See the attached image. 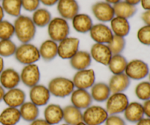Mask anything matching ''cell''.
<instances>
[{
	"instance_id": "6da1fadb",
	"label": "cell",
	"mask_w": 150,
	"mask_h": 125,
	"mask_svg": "<svg viewBox=\"0 0 150 125\" xmlns=\"http://www.w3.org/2000/svg\"><path fill=\"white\" fill-rule=\"evenodd\" d=\"M15 35L21 43H28L32 41L36 35V26L32 18L21 15L16 18L14 23Z\"/></svg>"
},
{
	"instance_id": "7a4b0ae2",
	"label": "cell",
	"mask_w": 150,
	"mask_h": 125,
	"mask_svg": "<svg viewBox=\"0 0 150 125\" xmlns=\"http://www.w3.org/2000/svg\"><path fill=\"white\" fill-rule=\"evenodd\" d=\"M47 87L51 95L58 98H65L70 96L75 89L72 79L63 76H57L51 79Z\"/></svg>"
},
{
	"instance_id": "3957f363",
	"label": "cell",
	"mask_w": 150,
	"mask_h": 125,
	"mask_svg": "<svg viewBox=\"0 0 150 125\" xmlns=\"http://www.w3.org/2000/svg\"><path fill=\"white\" fill-rule=\"evenodd\" d=\"M14 56L16 61L23 66L36 64L40 59L39 48L30 42L21 43L17 46Z\"/></svg>"
},
{
	"instance_id": "277c9868",
	"label": "cell",
	"mask_w": 150,
	"mask_h": 125,
	"mask_svg": "<svg viewBox=\"0 0 150 125\" xmlns=\"http://www.w3.org/2000/svg\"><path fill=\"white\" fill-rule=\"evenodd\" d=\"M70 32L68 22L61 17L54 18L48 25V34L50 39L57 43L69 37Z\"/></svg>"
},
{
	"instance_id": "5b68a950",
	"label": "cell",
	"mask_w": 150,
	"mask_h": 125,
	"mask_svg": "<svg viewBox=\"0 0 150 125\" xmlns=\"http://www.w3.org/2000/svg\"><path fill=\"white\" fill-rule=\"evenodd\" d=\"M149 71V67L146 61L134 59L127 62L125 73L130 80L142 81L148 77Z\"/></svg>"
},
{
	"instance_id": "8992f818",
	"label": "cell",
	"mask_w": 150,
	"mask_h": 125,
	"mask_svg": "<svg viewBox=\"0 0 150 125\" xmlns=\"http://www.w3.org/2000/svg\"><path fill=\"white\" fill-rule=\"evenodd\" d=\"M129 103L128 97L124 92L111 93L105 101V108L108 115H120L123 114Z\"/></svg>"
},
{
	"instance_id": "52a82bcc",
	"label": "cell",
	"mask_w": 150,
	"mask_h": 125,
	"mask_svg": "<svg viewBox=\"0 0 150 125\" xmlns=\"http://www.w3.org/2000/svg\"><path fill=\"white\" fill-rule=\"evenodd\" d=\"M108 116L104 107L92 105L83 110V121L87 125H102Z\"/></svg>"
},
{
	"instance_id": "ba28073f",
	"label": "cell",
	"mask_w": 150,
	"mask_h": 125,
	"mask_svg": "<svg viewBox=\"0 0 150 125\" xmlns=\"http://www.w3.org/2000/svg\"><path fill=\"white\" fill-rule=\"evenodd\" d=\"M80 40L74 37H67L58 42V56L62 59L70 60L79 51Z\"/></svg>"
},
{
	"instance_id": "9c48e42d",
	"label": "cell",
	"mask_w": 150,
	"mask_h": 125,
	"mask_svg": "<svg viewBox=\"0 0 150 125\" xmlns=\"http://www.w3.org/2000/svg\"><path fill=\"white\" fill-rule=\"evenodd\" d=\"M21 82L28 88H32L39 84L41 73L38 64H32L23 66L20 73Z\"/></svg>"
},
{
	"instance_id": "30bf717a",
	"label": "cell",
	"mask_w": 150,
	"mask_h": 125,
	"mask_svg": "<svg viewBox=\"0 0 150 125\" xmlns=\"http://www.w3.org/2000/svg\"><path fill=\"white\" fill-rule=\"evenodd\" d=\"M96 76L93 69H86V70L76 71L73 76L72 81L74 84L75 89H91L95 83Z\"/></svg>"
},
{
	"instance_id": "8fae6325",
	"label": "cell",
	"mask_w": 150,
	"mask_h": 125,
	"mask_svg": "<svg viewBox=\"0 0 150 125\" xmlns=\"http://www.w3.org/2000/svg\"><path fill=\"white\" fill-rule=\"evenodd\" d=\"M90 37L95 43L108 44L114 37L111 28L103 23L94 24L89 31Z\"/></svg>"
},
{
	"instance_id": "7c38bea8",
	"label": "cell",
	"mask_w": 150,
	"mask_h": 125,
	"mask_svg": "<svg viewBox=\"0 0 150 125\" xmlns=\"http://www.w3.org/2000/svg\"><path fill=\"white\" fill-rule=\"evenodd\" d=\"M92 12L97 20L103 23L110 22L115 16L112 4L105 1L95 3L92 6Z\"/></svg>"
},
{
	"instance_id": "4fadbf2b",
	"label": "cell",
	"mask_w": 150,
	"mask_h": 125,
	"mask_svg": "<svg viewBox=\"0 0 150 125\" xmlns=\"http://www.w3.org/2000/svg\"><path fill=\"white\" fill-rule=\"evenodd\" d=\"M51 93L48 87L42 84H38L30 88L29 93L30 102L38 107L45 106L51 98Z\"/></svg>"
},
{
	"instance_id": "5bb4252c",
	"label": "cell",
	"mask_w": 150,
	"mask_h": 125,
	"mask_svg": "<svg viewBox=\"0 0 150 125\" xmlns=\"http://www.w3.org/2000/svg\"><path fill=\"white\" fill-rule=\"evenodd\" d=\"M89 54L92 60L104 66H108L113 55L108 45L102 43L93 44Z\"/></svg>"
},
{
	"instance_id": "9a60e30c",
	"label": "cell",
	"mask_w": 150,
	"mask_h": 125,
	"mask_svg": "<svg viewBox=\"0 0 150 125\" xmlns=\"http://www.w3.org/2000/svg\"><path fill=\"white\" fill-rule=\"evenodd\" d=\"M57 11L60 17L65 20H72L79 13L80 7L76 0H59Z\"/></svg>"
},
{
	"instance_id": "2e32d148",
	"label": "cell",
	"mask_w": 150,
	"mask_h": 125,
	"mask_svg": "<svg viewBox=\"0 0 150 125\" xmlns=\"http://www.w3.org/2000/svg\"><path fill=\"white\" fill-rule=\"evenodd\" d=\"M70 102L71 105L83 111L92 105L93 100L88 90L75 89L70 95Z\"/></svg>"
},
{
	"instance_id": "e0dca14e",
	"label": "cell",
	"mask_w": 150,
	"mask_h": 125,
	"mask_svg": "<svg viewBox=\"0 0 150 125\" xmlns=\"http://www.w3.org/2000/svg\"><path fill=\"white\" fill-rule=\"evenodd\" d=\"M26 95L24 91L17 87L5 92L3 102L7 107L19 108L26 102Z\"/></svg>"
},
{
	"instance_id": "ac0fdd59",
	"label": "cell",
	"mask_w": 150,
	"mask_h": 125,
	"mask_svg": "<svg viewBox=\"0 0 150 125\" xmlns=\"http://www.w3.org/2000/svg\"><path fill=\"white\" fill-rule=\"evenodd\" d=\"M20 83V73L15 69H4L0 74V85L4 89L9 90L17 88Z\"/></svg>"
},
{
	"instance_id": "d6986e66",
	"label": "cell",
	"mask_w": 150,
	"mask_h": 125,
	"mask_svg": "<svg viewBox=\"0 0 150 125\" xmlns=\"http://www.w3.org/2000/svg\"><path fill=\"white\" fill-rule=\"evenodd\" d=\"M125 120L130 123L136 124L144 117L143 105L139 102H131L123 112Z\"/></svg>"
},
{
	"instance_id": "ffe728a7",
	"label": "cell",
	"mask_w": 150,
	"mask_h": 125,
	"mask_svg": "<svg viewBox=\"0 0 150 125\" xmlns=\"http://www.w3.org/2000/svg\"><path fill=\"white\" fill-rule=\"evenodd\" d=\"M44 119L51 125H57L63 121V108L55 103L48 104L43 111Z\"/></svg>"
},
{
	"instance_id": "44dd1931",
	"label": "cell",
	"mask_w": 150,
	"mask_h": 125,
	"mask_svg": "<svg viewBox=\"0 0 150 125\" xmlns=\"http://www.w3.org/2000/svg\"><path fill=\"white\" fill-rule=\"evenodd\" d=\"M131 83V80L125 75L122 73L118 75H113L108 81V85L111 93H121L125 92Z\"/></svg>"
},
{
	"instance_id": "7402d4cb",
	"label": "cell",
	"mask_w": 150,
	"mask_h": 125,
	"mask_svg": "<svg viewBox=\"0 0 150 125\" xmlns=\"http://www.w3.org/2000/svg\"><path fill=\"white\" fill-rule=\"evenodd\" d=\"M92 57L89 52L79 51L70 59V64L73 70L76 71L89 69L92 64Z\"/></svg>"
},
{
	"instance_id": "603a6c76",
	"label": "cell",
	"mask_w": 150,
	"mask_h": 125,
	"mask_svg": "<svg viewBox=\"0 0 150 125\" xmlns=\"http://www.w3.org/2000/svg\"><path fill=\"white\" fill-rule=\"evenodd\" d=\"M38 48L40 59L45 61H51L58 56V43L52 40L43 41Z\"/></svg>"
},
{
	"instance_id": "cb8c5ba5",
	"label": "cell",
	"mask_w": 150,
	"mask_h": 125,
	"mask_svg": "<svg viewBox=\"0 0 150 125\" xmlns=\"http://www.w3.org/2000/svg\"><path fill=\"white\" fill-rule=\"evenodd\" d=\"M71 20L73 29L81 34L89 32L94 25L92 18L85 13H79Z\"/></svg>"
},
{
	"instance_id": "d4e9b609",
	"label": "cell",
	"mask_w": 150,
	"mask_h": 125,
	"mask_svg": "<svg viewBox=\"0 0 150 125\" xmlns=\"http://www.w3.org/2000/svg\"><path fill=\"white\" fill-rule=\"evenodd\" d=\"M90 95L93 101L97 102H104L108 100L111 92L108 83L104 82H95L91 87Z\"/></svg>"
},
{
	"instance_id": "484cf974",
	"label": "cell",
	"mask_w": 150,
	"mask_h": 125,
	"mask_svg": "<svg viewBox=\"0 0 150 125\" xmlns=\"http://www.w3.org/2000/svg\"><path fill=\"white\" fill-rule=\"evenodd\" d=\"M110 23H111L110 28L114 35L125 37L130 33V24L127 19L118 17V16H114Z\"/></svg>"
},
{
	"instance_id": "4316f807",
	"label": "cell",
	"mask_w": 150,
	"mask_h": 125,
	"mask_svg": "<svg viewBox=\"0 0 150 125\" xmlns=\"http://www.w3.org/2000/svg\"><path fill=\"white\" fill-rule=\"evenodd\" d=\"M63 121L68 125H76L83 121V111L73 105L63 108Z\"/></svg>"
},
{
	"instance_id": "83f0119b",
	"label": "cell",
	"mask_w": 150,
	"mask_h": 125,
	"mask_svg": "<svg viewBox=\"0 0 150 125\" xmlns=\"http://www.w3.org/2000/svg\"><path fill=\"white\" fill-rule=\"evenodd\" d=\"M19 111H20L21 119L29 123L38 119L40 115L39 107L30 101L29 102L26 101L19 108Z\"/></svg>"
},
{
	"instance_id": "f1b7e54d",
	"label": "cell",
	"mask_w": 150,
	"mask_h": 125,
	"mask_svg": "<svg viewBox=\"0 0 150 125\" xmlns=\"http://www.w3.org/2000/svg\"><path fill=\"white\" fill-rule=\"evenodd\" d=\"M21 119L19 108L7 107L0 113V124L16 125Z\"/></svg>"
},
{
	"instance_id": "f546056e",
	"label": "cell",
	"mask_w": 150,
	"mask_h": 125,
	"mask_svg": "<svg viewBox=\"0 0 150 125\" xmlns=\"http://www.w3.org/2000/svg\"><path fill=\"white\" fill-rule=\"evenodd\" d=\"M113 7H114L115 16L124 18L127 20L133 17L137 13L136 6L129 4L124 0H122L117 4H114Z\"/></svg>"
},
{
	"instance_id": "4dcf8cb0",
	"label": "cell",
	"mask_w": 150,
	"mask_h": 125,
	"mask_svg": "<svg viewBox=\"0 0 150 125\" xmlns=\"http://www.w3.org/2000/svg\"><path fill=\"white\" fill-rule=\"evenodd\" d=\"M128 61L122 54L112 55L108 66L109 71L113 75H118L125 73Z\"/></svg>"
},
{
	"instance_id": "1f68e13d",
	"label": "cell",
	"mask_w": 150,
	"mask_h": 125,
	"mask_svg": "<svg viewBox=\"0 0 150 125\" xmlns=\"http://www.w3.org/2000/svg\"><path fill=\"white\" fill-rule=\"evenodd\" d=\"M52 19L51 13L45 8H38L33 12L32 20L36 27L43 28L48 26V23Z\"/></svg>"
},
{
	"instance_id": "d6a6232c",
	"label": "cell",
	"mask_w": 150,
	"mask_h": 125,
	"mask_svg": "<svg viewBox=\"0 0 150 125\" xmlns=\"http://www.w3.org/2000/svg\"><path fill=\"white\" fill-rule=\"evenodd\" d=\"M1 7L4 13L13 17L21 16L22 9L21 0H1Z\"/></svg>"
},
{
	"instance_id": "836d02e7",
	"label": "cell",
	"mask_w": 150,
	"mask_h": 125,
	"mask_svg": "<svg viewBox=\"0 0 150 125\" xmlns=\"http://www.w3.org/2000/svg\"><path fill=\"white\" fill-rule=\"evenodd\" d=\"M135 95L141 101L150 100V83L149 81H142L135 87Z\"/></svg>"
},
{
	"instance_id": "e575fe53",
	"label": "cell",
	"mask_w": 150,
	"mask_h": 125,
	"mask_svg": "<svg viewBox=\"0 0 150 125\" xmlns=\"http://www.w3.org/2000/svg\"><path fill=\"white\" fill-rule=\"evenodd\" d=\"M113 55L122 54L126 46L125 38L122 37L114 35L112 40L109 43L107 44Z\"/></svg>"
},
{
	"instance_id": "d590c367",
	"label": "cell",
	"mask_w": 150,
	"mask_h": 125,
	"mask_svg": "<svg viewBox=\"0 0 150 125\" xmlns=\"http://www.w3.org/2000/svg\"><path fill=\"white\" fill-rule=\"evenodd\" d=\"M17 45L11 40H0V56L7 58L15 55Z\"/></svg>"
},
{
	"instance_id": "8d00e7d4",
	"label": "cell",
	"mask_w": 150,
	"mask_h": 125,
	"mask_svg": "<svg viewBox=\"0 0 150 125\" xmlns=\"http://www.w3.org/2000/svg\"><path fill=\"white\" fill-rule=\"evenodd\" d=\"M15 35V28L13 23L6 20L0 21V40H11Z\"/></svg>"
},
{
	"instance_id": "74e56055",
	"label": "cell",
	"mask_w": 150,
	"mask_h": 125,
	"mask_svg": "<svg viewBox=\"0 0 150 125\" xmlns=\"http://www.w3.org/2000/svg\"><path fill=\"white\" fill-rule=\"evenodd\" d=\"M137 39L142 45L150 46V26L144 25L138 30Z\"/></svg>"
},
{
	"instance_id": "f35d334b",
	"label": "cell",
	"mask_w": 150,
	"mask_h": 125,
	"mask_svg": "<svg viewBox=\"0 0 150 125\" xmlns=\"http://www.w3.org/2000/svg\"><path fill=\"white\" fill-rule=\"evenodd\" d=\"M22 8L28 12H35L40 8V0H21Z\"/></svg>"
},
{
	"instance_id": "ab89813d",
	"label": "cell",
	"mask_w": 150,
	"mask_h": 125,
	"mask_svg": "<svg viewBox=\"0 0 150 125\" xmlns=\"http://www.w3.org/2000/svg\"><path fill=\"white\" fill-rule=\"evenodd\" d=\"M104 124L105 125H127L125 119L120 115H109Z\"/></svg>"
},
{
	"instance_id": "60d3db41",
	"label": "cell",
	"mask_w": 150,
	"mask_h": 125,
	"mask_svg": "<svg viewBox=\"0 0 150 125\" xmlns=\"http://www.w3.org/2000/svg\"><path fill=\"white\" fill-rule=\"evenodd\" d=\"M143 105L144 113V117L150 118V100L144 101V103L142 104Z\"/></svg>"
},
{
	"instance_id": "b9f144b4",
	"label": "cell",
	"mask_w": 150,
	"mask_h": 125,
	"mask_svg": "<svg viewBox=\"0 0 150 125\" xmlns=\"http://www.w3.org/2000/svg\"><path fill=\"white\" fill-rule=\"evenodd\" d=\"M142 19L145 25L150 26V10H145L142 14Z\"/></svg>"
},
{
	"instance_id": "7bdbcfd3",
	"label": "cell",
	"mask_w": 150,
	"mask_h": 125,
	"mask_svg": "<svg viewBox=\"0 0 150 125\" xmlns=\"http://www.w3.org/2000/svg\"><path fill=\"white\" fill-rule=\"evenodd\" d=\"M29 125H51L49 123L47 122L44 119H37L35 121L29 123Z\"/></svg>"
},
{
	"instance_id": "ee69618b",
	"label": "cell",
	"mask_w": 150,
	"mask_h": 125,
	"mask_svg": "<svg viewBox=\"0 0 150 125\" xmlns=\"http://www.w3.org/2000/svg\"><path fill=\"white\" fill-rule=\"evenodd\" d=\"M40 1L43 5L47 6V7H52V6L57 4L59 0H40Z\"/></svg>"
},
{
	"instance_id": "f6af8a7d",
	"label": "cell",
	"mask_w": 150,
	"mask_h": 125,
	"mask_svg": "<svg viewBox=\"0 0 150 125\" xmlns=\"http://www.w3.org/2000/svg\"><path fill=\"white\" fill-rule=\"evenodd\" d=\"M140 4L144 10H150V0H141Z\"/></svg>"
},
{
	"instance_id": "bcb514c9",
	"label": "cell",
	"mask_w": 150,
	"mask_h": 125,
	"mask_svg": "<svg viewBox=\"0 0 150 125\" xmlns=\"http://www.w3.org/2000/svg\"><path fill=\"white\" fill-rule=\"evenodd\" d=\"M136 125H150V118L144 117L139 122L136 123Z\"/></svg>"
},
{
	"instance_id": "7dc6e473",
	"label": "cell",
	"mask_w": 150,
	"mask_h": 125,
	"mask_svg": "<svg viewBox=\"0 0 150 125\" xmlns=\"http://www.w3.org/2000/svg\"><path fill=\"white\" fill-rule=\"evenodd\" d=\"M4 94H5V89L0 85V102L3 101V98H4Z\"/></svg>"
},
{
	"instance_id": "c3c4849f",
	"label": "cell",
	"mask_w": 150,
	"mask_h": 125,
	"mask_svg": "<svg viewBox=\"0 0 150 125\" xmlns=\"http://www.w3.org/2000/svg\"><path fill=\"white\" fill-rule=\"evenodd\" d=\"M124 1H125L126 2L129 3V4L136 6L137 4H139V3H140L141 0H124Z\"/></svg>"
},
{
	"instance_id": "681fc988",
	"label": "cell",
	"mask_w": 150,
	"mask_h": 125,
	"mask_svg": "<svg viewBox=\"0 0 150 125\" xmlns=\"http://www.w3.org/2000/svg\"><path fill=\"white\" fill-rule=\"evenodd\" d=\"M4 70V59L2 57L0 56V74L1 73V72Z\"/></svg>"
},
{
	"instance_id": "f907efd6",
	"label": "cell",
	"mask_w": 150,
	"mask_h": 125,
	"mask_svg": "<svg viewBox=\"0 0 150 125\" xmlns=\"http://www.w3.org/2000/svg\"><path fill=\"white\" fill-rule=\"evenodd\" d=\"M4 16V10H3L2 7H1V5L0 4V21H1V20H3Z\"/></svg>"
},
{
	"instance_id": "816d5d0a",
	"label": "cell",
	"mask_w": 150,
	"mask_h": 125,
	"mask_svg": "<svg viewBox=\"0 0 150 125\" xmlns=\"http://www.w3.org/2000/svg\"><path fill=\"white\" fill-rule=\"evenodd\" d=\"M122 1V0H105V1H106V2L112 4V5L117 4V3H118L119 1Z\"/></svg>"
},
{
	"instance_id": "f5cc1de1",
	"label": "cell",
	"mask_w": 150,
	"mask_h": 125,
	"mask_svg": "<svg viewBox=\"0 0 150 125\" xmlns=\"http://www.w3.org/2000/svg\"><path fill=\"white\" fill-rule=\"evenodd\" d=\"M76 125H87V124H85L84 122H83V121H81V122H80V123H79V124H77Z\"/></svg>"
},
{
	"instance_id": "db71d44e",
	"label": "cell",
	"mask_w": 150,
	"mask_h": 125,
	"mask_svg": "<svg viewBox=\"0 0 150 125\" xmlns=\"http://www.w3.org/2000/svg\"><path fill=\"white\" fill-rule=\"evenodd\" d=\"M148 78H149V83H150V71H149V75H148Z\"/></svg>"
},
{
	"instance_id": "11a10c76",
	"label": "cell",
	"mask_w": 150,
	"mask_h": 125,
	"mask_svg": "<svg viewBox=\"0 0 150 125\" xmlns=\"http://www.w3.org/2000/svg\"><path fill=\"white\" fill-rule=\"evenodd\" d=\"M60 125H68V124H65V123H64V124H60Z\"/></svg>"
},
{
	"instance_id": "9f6ffc18",
	"label": "cell",
	"mask_w": 150,
	"mask_h": 125,
	"mask_svg": "<svg viewBox=\"0 0 150 125\" xmlns=\"http://www.w3.org/2000/svg\"><path fill=\"white\" fill-rule=\"evenodd\" d=\"M0 1H1V0H0Z\"/></svg>"
},
{
	"instance_id": "6f0895ef",
	"label": "cell",
	"mask_w": 150,
	"mask_h": 125,
	"mask_svg": "<svg viewBox=\"0 0 150 125\" xmlns=\"http://www.w3.org/2000/svg\"><path fill=\"white\" fill-rule=\"evenodd\" d=\"M1 125H2V124H1Z\"/></svg>"
}]
</instances>
